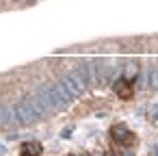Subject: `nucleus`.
Segmentation results:
<instances>
[{"instance_id": "nucleus-1", "label": "nucleus", "mask_w": 158, "mask_h": 156, "mask_svg": "<svg viewBox=\"0 0 158 156\" xmlns=\"http://www.w3.org/2000/svg\"><path fill=\"white\" fill-rule=\"evenodd\" d=\"M110 137H113L117 143H121V145H132V143H134V134H132L126 126H119V124L110 128Z\"/></svg>"}, {"instance_id": "nucleus-2", "label": "nucleus", "mask_w": 158, "mask_h": 156, "mask_svg": "<svg viewBox=\"0 0 158 156\" xmlns=\"http://www.w3.org/2000/svg\"><path fill=\"white\" fill-rule=\"evenodd\" d=\"M115 93L119 95V98H123V100H128L130 95H132V85L126 80V78H119L117 82H115Z\"/></svg>"}, {"instance_id": "nucleus-3", "label": "nucleus", "mask_w": 158, "mask_h": 156, "mask_svg": "<svg viewBox=\"0 0 158 156\" xmlns=\"http://www.w3.org/2000/svg\"><path fill=\"white\" fill-rule=\"evenodd\" d=\"M39 154H41L39 143H24L22 145V156H39Z\"/></svg>"}]
</instances>
